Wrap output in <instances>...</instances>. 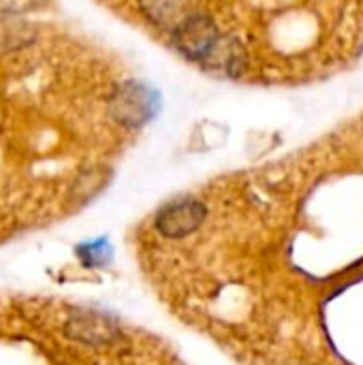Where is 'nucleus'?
Here are the masks:
<instances>
[{
    "label": "nucleus",
    "mask_w": 363,
    "mask_h": 365,
    "mask_svg": "<svg viewBox=\"0 0 363 365\" xmlns=\"http://www.w3.org/2000/svg\"><path fill=\"white\" fill-rule=\"evenodd\" d=\"M205 214L208 212H205L203 203H199L195 199H180V201L165 205L158 212L156 229L165 237H173V240L186 237L201 227V222L205 220Z\"/></svg>",
    "instance_id": "1"
},
{
    "label": "nucleus",
    "mask_w": 363,
    "mask_h": 365,
    "mask_svg": "<svg viewBox=\"0 0 363 365\" xmlns=\"http://www.w3.org/2000/svg\"><path fill=\"white\" fill-rule=\"evenodd\" d=\"M66 336L92 344V346H103L111 344L120 338V329L116 327L113 321H109L103 314L96 312H75L66 321Z\"/></svg>",
    "instance_id": "2"
},
{
    "label": "nucleus",
    "mask_w": 363,
    "mask_h": 365,
    "mask_svg": "<svg viewBox=\"0 0 363 365\" xmlns=\"http://www.w3.org/2000/svg\"><path fill=\"white\" fill-rule=\"evenodd\" d=\"M116 105L120 107V118H124L126 122H139L150 111V103L145 105L141 90H128Z\"/></svg>",
    "instance_id": "3"
}]
</instances>
